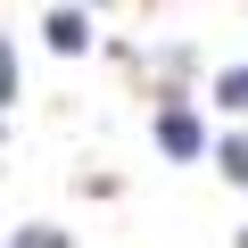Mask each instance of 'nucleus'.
Returning a JSON list of instances; mask_svg holds the SVG:
<instances>
[{
	"label": "nucleus",
	"instance_id": "nucleus-1",
	"mask_svg": "<svg viewBox=\"0 0 248 248\" xmlns=\"http://www.w3.org/2000/svg\"><path fill=\"white\" fill-rule=\"evenodd\" d=\"M149 141H157L174 166H190V157H207V124H199V108H190L182 91H166L157 116H149Z\"/></svg>",
	"mask_w": 248,
	"mask_h": 248
},
{
	"label": "nucleus",
	"instance_id": "nucleus-2",
	"mask_svg": "<svg viewBox=\"0 0 248 248\" xmlns=\"http://www.w3.org/2000/svg\"><path fill=\"white\" fill-rule=\"evenodd\" d=\"M33 25H42V42H50L58 58H83V50H91V17H83V9H42Z\"/></svg>",
	"mask_w": 248,
	"mask_h": 248
},
{
	"label": "nucleus",
	"instance_id": "nucleus-3",
	"mask_svg": "<svg viewBox=\"0 0 248 248\" xmlns=\"http://www.w3.org/2000/svg\"><path fill=\"white\" fill-rule=\"evenodd\" d=\"M9 248H75V232L50 223V215H33V223H9Z\"/></svg>",
	"mask_w": 248,
	"mask_h": 248
},
{
	"label": "nucleus",
	"instance_id": "nucleus-4",
	"mask_svg": "<svg viewBox=\"0 0 248 248\" xmlns=\"http://www.w3.org/2000/svg\"><path fill=\"white\" fill-rule=\"evenodd\" d=\"M215 174L248 190V133H223V141H215Z\"/></svg>",
	"mask_w": 248,
	"mask_h": 248
},
{
	"label": "nucleus",
	"instance_id": "nucleus-5",
	"mask_svg": "<svg viewBox=\"0 0 248 248\" xmlns=\"http://www.w3.org/2000/svg\"><path fill=\"white\" fill-rule=\"evenodd\" d=\"M215 108H232V116H248V58L215 75Z\"/></svg>",
	"mask_w": 248,
	"mask_h": 248
},
{
	"label": "nucleus",
	"instance_id": "nucleus-6",
	"mask_svg": "<svg viewBox=\"0 0 248 248\" xmlns=\"http://www.w3.org/2000/svg\"><path fill=\"white\" fill-rule=\"evenodd\" d=\"M240 248H248V232H240Z\"/></svg>",
	"mask_w": 248,
	"mask_h": 248
}]
</instances>
